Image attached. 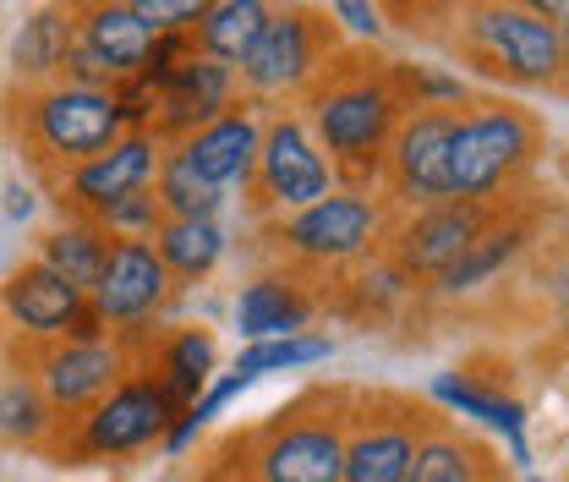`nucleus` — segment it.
<instances>
[{
	"label": "nucleus",
	"instance_id": "nucleus-10",
	"mask_svg": "<svg viewBox=\"0 0 569 482\" xmlns=\"http://www.w3.org/2000/svg\"><path fill=\"white\" fill-rule=\"evenodd\" d=\"M537 121L515 105H477L455 116V142H449V176L455 198H493L498 187L537 154Z\"/></svg>",
	"mask_w": 569,
	"mask_h": 482
},
{
	"label": "nucleus",
	"instance_id": "nucleus-34",
	"mask_svg": "<svg viewBox=\"0 0 569 482\" xmlns=\"http://www.w3.org/2000/svg\"><path fill=\"white\" fill-rule=\"evenodd\" d=\"M329 11H335V22L356 33V39H378L383 33V17H378V6L372 0H329Z\"/></svg>",
	"mask_w": 569,
	"mask_h": 482
},
{
	"label": "nucleus",
	"instance_id": "nucleus-12",
	"mask_svg": "<svg viewBox=\"0 0 569 482\" xmlns=\"http://www.w3.org/2000/svg\"><path fill=\"white\" fill-rule=\"evenodd\" d=\"M0 313L33 341H104L110 335L104 318L93 313V296L39 258L17 264L0 279Z\"/></svg>",
	"mask_w": 569,
	"mask_h": 482
},
{
	"label": "nucleus",
	"instance_id": "nucleus-27",
	"mask_svg": "<svg viewBox=\"0 0 569 482\" xmlns=\"http://www.w3.org/2000/svg\"><path fill=\"white\" fill-rule=\"evenodd\" d=\"M56 406L33 373H11L0 384V444H44L56 433Z\"/></svg>",
	"mask_w": 569,
	"mask_h": 482
},
{
	"label": "nucleus",
	"instance_id": "nucleus-23",
	"mask_svg": "<svg viewBox=\"0 0 569 482\" xmlns=\"http://www.w3.org/2000/svg\"><path fill=\"white\" fill-rule=\"evenodd\" d=\"M104 258H110V236L93 219H82V214H67L61 225H50L39 236V264H50L56 275H67L88 296H93L99 275H104Z\"/></svg>",
	"mask_w": 569,
	"mask_h": 482
},
{
	"label": "nucleus",
	"instance_id": "nucleus-5",
	"mask_svg": "<svg viewBox=\"0 0 569 482\" xmlns=\"http://www.w3.org/2000/svg\"><path fill=\"white\" fill-rule=\"evenodd\" d=\"M346 50V33L335 22L329 6L312 0H274V22L263 33V45L247 56L241 67V99L252 105H290L301 99L318 71Z\"/></svg>",
	"mask_w": 569,
	"mask_h": 482
},
{
	"label": "nucleus",
	"instance_id": "nucleus-1",
	"mask_svg": "<svg viewBox=\"0 0 569 482\" xmlns=\"http://www.w3.org/2000/svg\"><path fill=\"white\" fill-rule=\"evenodd\" d=\"M301 121L312 127L318 148L335 165V181L346 193H372L383 181V159L389 142L406 121V105L389 82V61L346 45L329 67L318 71V82L296 99Z\"/></svg>",
	"mask_w": 569,
	"mask_h": 482
},
{
	"label": "nucleus",
	"instance_id": "nucleus-2",
	"mask_svg": "<svg viewBox=\"0 0 569 482\" xmlns=\"http://www.w3.org/2000/svg\"><path fill=\"white\" fill-rule=\"evenodd\" d=\"M11 132L22 142V159L61 181L77 165L110 154L116 142L132 132L121 94H99V88H71V82H44V88H11Z\"/></svg>",
	"mask_w": 569,
	"mask_h": 482
},
{
	"label": "nucleus",
	"instance_id": "nucleus-7",
	"mask_svg": "<svg viewBox=\"0 0 569 482\" xmlns=\"http://www.w3.org/2000/svg\"><path fill=\"white\" fill-rule=\"evenodd\" d=\"M438 427L427 401L400 390H351L346 482H406L422 439Z\"/></svg>",
	"mask_w": 569,
	"mask_h": 482
},
{
	"label": "nucleus",
	"instance_id": "nucleus-26",
	"mask_svg": "<svg viewBox=\"0 0 569 482\" xmlns=\"http://www.w3.org/2000/svg\"><path fill=\"white\" fill-rule=\"evenodd\" d=\"M153 198L164 208V219H219V208H224V193L209 187V181L187 165L181 148H164L159 176H153Z\"/></svg>",
	"mask_w": 569,
	"mask_h": 482
},
{
	"label": "nucleus",
	"instance_id": "nucleus-37",
	"mask_svg": "<svg viewBox=\"0 0 569 482\" xmlns=\"http://www.w3.org/2000/svg\"><path fill=\"white\" fill-rule=\"evenodd\" d=\"M526 482H542V478H526Z\"/></svg>",
	"mask_w": 569,
	"mask_h": 482
},
{
	"label": "nucleus",
	"instance_id": "nucleus-4",
	"mask_svg": "<svg viewBox=\"0 0 569 482\" xmlns=\"http://www.w3.org/2000/svg\"><path fill=\"white\" fill-rule=\"evenodd\" d=\"M449 56L460 67L482 71L493 82L515 88H559L565 77V50H559V22L531 17L509 0H477L471 11L455 17V28L443 33Z\"/></svg>",
	"mask_w": 569,
	"mask_h": 482
},
{
	"label": "nucleus",
	"instance_id": "nucleus-32",
	"mask_svg": "<svg viewBox=\"0 0 569 482\" xmlns=\"http://www.w3.org/2000/svg\"><path fill=\"white\" fill-rule=\"evenodd\" d=\"M93 225H99L110 242H153V230L164 225V208L153 198V187H142L132 198L110 204L104 214H93Z\"/></svg>",
	"mask_w": 569,
	"mask_h": 482
},
{
	"label": "nucleus",
	"instance_id": "nucleus-29",
	"mask_svg": "<svg viewBox=\"0 0 569 482\" xmlns=\"http://www.w3.org/2000/svg\"><path fill=\"white\" fill-rule=\"evenodd\" d=\"M520 247H526V230H520V225H493L488 236H477V247H471V253H466L449 275L438 279V291H449V296L477 291V285H482V279H493L498 269H503V264L520 253Z\"/></svg>",
	"mask_w": 569,
	"mask_h": 482
},
{
	"label": "nucleus",
	"instance_id": "nucleus-25",
	"mask_svg": "<svg viewBox=\"0 0 569 482\" xmlns=\"http://www.w3.org/2000/svg\"><path fill=\"white\" fill-rule=\"evenodd\" d=\"M406 482H493V455L477 439H466L460 427L438 422L422 439Z\"/></svg>",
	"mask_w": 569,
	"mask_h": 482
},
{
	"label": "nucleus",
	"instance_id": "nucleus-19",
	"mask_svg": "<svg viewBox=\"0 0 569 482\" xmlns=\"http://www.w3.org/2000/svg\"><path fill=\"white\" fill-rule=\"evenodd\" d=\"M318 302L301 291L296 275H258L241 285L236 296V329L241 341H284V335H307Z\"/></svg>",
	"mask_w": 569,
	"mask_h": 482
},
{
	"label": "nucleus",
	"instance_id": "nucleus-6",
	"mask_svg": "<svg viewBox=\"0 0 569 482\" xmlns=\"http://www.w3.org/2000/svg\"><path fill=\"white\" fill-rule=\"evenodd\" d=\"M383 236H389L383 204H378L372 193H346V187H335L323 204L269 219L274 253L290 258V264H307V269H346V264H361Z\"/></svg>",
	"mask_w": 569,
	"mask_h": 482
},
{
	"label": "nucleus",
	"instance_id": "nucleus-13",
	"mask_svg": "<svg viewBox=\"0 0 569 482\" xmlns=\"http://www.w3.org/2000/svg\"><path fill=\"white\" fill-rule=\"evenodd\" d=\"M455 116L460 110H406L400 132L389 142V159H383L389 204H400L411 214V208H432L455 198V176H449Z\"/></svg>",
	"mask_w": 569,
	"mask_h": 482
},
{
	"label": "nucleus",
	"instance_id": "nucleus-15",
	"mask_svg": "<svg viewBox=\"0 0 569 482\" xmlns=\"http://www.w3.org/2000/svg\"><path fill=\"white\" fill-rule=\"evenodd\" d=\"M181 285L170 279V269L159 264L153 242H110V258H104V275L93 285V313L104 318V329H138L153 324L170 296Z\"/></svg>",
	"mask_w": 569,
	"mask_h": 482
},
{
	"label": "nucleus",
	"instance_id": "nucleus-8",
	"mask_svg": "<svg viewBox=\"0 0 569 482\" xmlns=\"http://www.w3.org/2000/svg\"><path fill=\"white\" fill-rule=\"evenodd\" d=\"M335 165L329 154L318 148L312 127L301 121V110H274L263 121V148H258V165H252V181H247V208L258 219H280L296 208L323 204L335 193Z\"/></svg>",
	"mask_w": 569,
	"mask_h": 482
},
{
	"label": "nucleus",
	"instance_id": "nucleus-3",
	"mask_svg": "<svg viewBox=\"0 0 569 482\" xmlns=\"http://www.w3.org/2000/svg\"><path fill=\"white\" fill-rule=\"evenodd\" d=\"M351 390H307L247 433L252 482H346Z\"/></svg>",
	"mask_w": 569,
	"mask_h": 482
},
{
	"label": "nucleus",
	"instance_id": "nucleus-31",
	"mask_svg": "<svg viewBox=\"0 0 569 482\" xmlns=\"http://www.w3.org/2000/svg\"><path fill=\"white\" fill-rule=\"evenodd\" d=\"M372 6L389 28H400L411 39H443V22H455L477 0H372Z\"/></svg>",
	"mask_w": 569,
	"mask_h": 482
},
{
	"label": "nucleus",
	"instance_id": "nucleus-24",
	"mask_svg": "<svg viewBox=\"0 0 569 482\" xmlns=\"http://www.w3.org/2000/svg\"><path fill=\"white\" fill-rule=\"evenodd\" d=\"M153 253H159V264L170 269L176 285H198L224 258V225L219 219H164L153 230Z\"/></svg>",
	"mask_w": 569,
	"mask_h": 482
},
{
	"label": "nucleus",
	"instance_id": "nucleus-14",
	"mask_svg": "<svg viewBox=\"0 0 569 482\" xmlns=\"http://www.w3.org/2000/svg\"><path fill=\"white\" fill-rule=\"evenodd\" d=\"M127 373H132V362H127V345L116 335H104V341H44L39 367H33V378L50 395L56 416H82L88 406H99Z\"/></svg>",
	"mask_w": 569,
	"mask_h": 482
},
{
	"label": "nucleus",
	"instance_id": "nucleus-17",
	"mask_svg": "<svg viewBox=\"0 0 569 482\" xmlns=\"http://www.w3.org/2000/svg\"><path fill=\"white\" fill-rule=\"evenodd\" d=\"M269 105H252V99H236L219 121H209L203 132H192L187 142H176L181 154H187V165L219 187V193H230V187H241L247 193V181H252V165H258V148H263V116Z\"/></svg>",
	"mask_w": 569,
	"mask_h": 482
},
{
	"label": "nucleus",
	"instance_id": "nucleus-30",
	"mask_svg": "<svg viewBox=\"0 0 569 482\" xmlns=\"http://www.w3.org/2000/svg\"><path fill=\"white\" fill-rule=\"evenodd\" d=\"M389 82L406 110H455L466 99V82L443 67H417V61H389Z\"/></svg>",
	"mask_w": 569,
	"mask_h": 482
},
{
	"label": "nucleus",
	"instance_id": "nucleus-11",
	"mask_svg": "<svg viewBox=\"0 0 569 482\" xmlns=\"http://www.w3.org/2000/svg\"><path fill=\"white\" fill-rule=\"evenodd\" d=\"M493 198H449L432 208H411L389 230V264L406 279H443L477 247V236L493 230Z\"/></svg>",
	"mask_w": 569,
	"mask_h": 482
},
{
	"label": "nucleus",
	"instance_id": "nucleus-28",
	"mask_svg": "<svg viewBox=\"0 0 569 482\" xmlns=\"http://www.w3.org/2000/svg\"><path fill=\"white\" fill-rule=\"evenodd\" d=\"M335 341L329 335H284V341H252L236 356V373L247 378H269V373H296V367H312V362H329Z\"/></svg>",
	"mask_w": 569,
	"mask_h": 482
},
{
	"label": "nucleus",
	"instance_id": "nucleus-21",
	"mask_svg": "<svg viewBox=\"0 0 569 482\" xmlns=\"http://www.w3.org/2000/svg\"><path fill=\"white\" fill-rule=\"evenodd\" d=\"M269 22H274V0H219L209 17L192 28V45H198V56L241 71L247 56L263 45Z\"/></svg>",
	"mask_w": 569,
	"mask_h": 482
},
{
	"label": "nucleus",
	"instance_id": "nucleus-36",
	"mask_svg": "<svg viewBox=\"0 0 569 482\" xmlns=\"http://www.w3.org/2000/svg\"><path fill=\"white\" fill-rule=\"evenodd\" d=\"M559 50H565V77H559V88L569 94V6H565V17H559Z\"/></svg>",
	"mask_w": 569,
	"mask_h": 482
},
{
	"label": "nucleus",
	"instance_id": "nucleus-16",
	"mask_svg": "<svg viewBox=\"0 0 569 482\" xmlns=\"http://www.w3.org/2000/svg\"><path fill=\"white\" fill-rule=\"evenodd\" d=\"M159 159H164V142L153 138L148 127H132L110 154L77 165L71 176L56 181L61 208H67V214H82V219H93V214H104L110 204H121V198H132V193H142V187H153Z\"/></svg>",
	"mask_w": 569,
	"mask_h": 482
},
{
	"label": "nucleus",
	"instance_id": "nucleus-20",
	"mask_svg": "<svg viewBox=\"0 0 569 482\" xmlns=\"http://www.w3.org/2000/svg\"><path fill=\"white\" fill-rule=\"evenodd\" d=\"M71 45H77V22H71L67 0H44V6L22 22L17 45H11V71H17V82H22V88L61 82Z\"/></svg>",
	"mask_w": 569,
	"mask_h": 482
},
{
	"label": "nucleus",
	"instance_id": "nucleus-35",
	"mask_svg": "<svg viewBox=\"0 0 569 482\" xmlns=\"http://www.w3.org/2000/svg\"><path fill=\"white\" fill-rule=\"evenodd\" d=\"M509 6H520V11H531V17H548V22H559L569 0H509Z\"/></svg>",
	"mask_w": 569,
	"mask_h": 482
},
{
	"label": "nucleus",
	"instance_id": "nucleus-9",
	"mask_svg": "<svg viewBox=\"0 0 569 482\" xmlns=\"http://www.w3.org/2000/svg\"><path fill=\"white\" fill-rule=\"evenodd\" d=\"M187 412L159 378L148 373H127L99 406L77 416L71 439L61 444L67 461H121V455H138L153 439L170 433V422Z\"/></svg>",
	"mask_w": 569,
	"mask_h": 482
},
{
	"label": "nucleus",
	"instance_id": "nucleus-33",
	"mask_svg": "<svg viewBox=\"0 0 569 482\" xmlns=\"http://www.w3.org/2000/svg\"><path fill=\"white\" fill-rule=\"evenodd\" d=\"M121 6L138 11V22L153 33H192L219 0H121Z\"/></svg>",
	"mask_w": 569,
	"mask_h": 482
},
{
	"label": "nucleus",
	"instance_id": "nucleus-18",
	"mask_svg": "<svg viewBox=\"0 0 569 482\" xmlns=\"http://www.w3.org/2000/svg\"><path fill=\"white\" fill-rule=\"evenodd\" d=\"M67 11H71V22H77V45H88L121 82L148 67L159 33L142 28L138 11H127L121 0H67Z\"/></svg>",
	"mask_w": 569,
	"mask_h": 482
},
{
	"label": "nucleus",
	"instance_id": "nucleus-22",
	"mask_svg": "<svg viewBox=\"0 0 569 482\" xmlns=\"http://www.w3.org/2000/svg\"><path fill=\"white\" fill-rule=\"evenodd\" d=\"M432 401L460 416H482L488 427H498L515 466L531 461V450H526V406H520V401H509V395H498V390H482V384L466 378V373H438V378H432Z\"/></svg>",
	"mask_w": 569,
	"mask_h": 482
}]
</instances>
